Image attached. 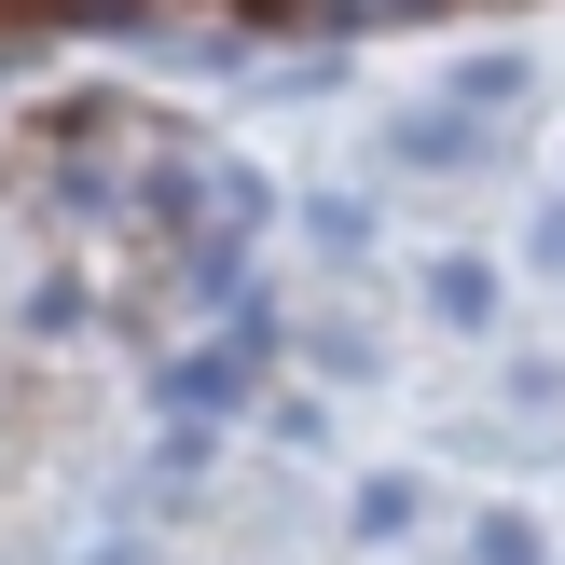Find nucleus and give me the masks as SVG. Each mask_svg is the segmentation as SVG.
Here are the masks:
<instances>
[{
    "mask_svg": "<svg viewBox=\"0 0 565 565\" xmlns=\"http://www.w3.org/2000/svg\"><path fill=\"white\" fill-rule=\"evenodd\" d=\"M42 14H70V28H125L138 0H42Z\"/></svg>",
    "mask_w": 565,
    "mask_h": 565,
    "instance_id": "1",
    "label": "nucleus"
}]
</instances>
